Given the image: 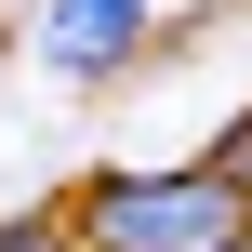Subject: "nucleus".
<instances>
[{"mask_svg": "<svg viewBox=\"0 0 252 252\" xmlns=\"http://www.w3.org/2000/svg\"><path fill=\"white\" fill-rule=\"evenodd\" d=\"M213 173H239V186H252V106L226 120V133H213Z\"/></svg>", "mask_w": 252, "mask_h": 252, "instance_id": "3", "label": "nucleus"}, {"mask_svg": "<svg viewBox=\"0 0 252 252\" xmlns=\"http://www.w3.org/2000/svg\"><path fill=\"white\" fill-rule=\"evenodd\" d=\"M40 53H53V80H120L146 53V0H53L40 13Z\"/></svg>", "mask_w": 252, "mask_h": 252, "instance_id": "2", "label": "nucleus"}, {"mask_svg": "<svg viewBox=\"0 0 252 252\" xmlns=\"http://www.w3.org/2000/svg\"><path fill=\"white\" fill-rule=\"evenodd\" d=\"M66 252H93V239H66Z\"/></svg>", "mask_w": 252, "mask_h": 252, "instance_id": "4", "label": "nucleus"}, {"mask_svg": "<svg viewBox=\"0 0 252 252\" xmlns=\"http://www.w3.org/2000/svg\"><path fill=\"white\" fill-rule=\"evenodd\" d=\"M66 226L93 252H252V186L186 159V173H93L66 199Z\"/></svg>", "mask_w": 252, "mask_h": 252, "instance_id": "1", "label": "nucleus"}]
</instances>
